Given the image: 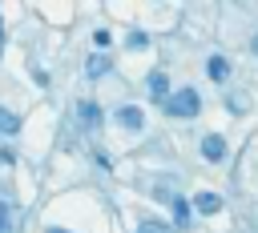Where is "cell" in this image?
<instances>
[{
    "instance_id": "obj_1",
    "label": "cell",
    "mask_w": 258,
    "mask_h": 233,
    "mask_svg": "<svg viewBox=\"0 0 258 233\" xmlns=\"http://www.w3.org/2000/svg\"><path fill=\"white\" fill-rule=\"evenodd\" d=\"M165 112H169V117H181V121L198 117V112H202V96H198V88H177V92H169Z\"/></svg>"
},
{
    "instance_id": "obj_2",
    "label": "cell",
    "mask_w": 258,
    "mask_h": 233,
    "mask_svg": "<svg viewBox=\"0 0 258 233\" xmlns=\"http://www.w3.org/2000/svg\"><path fill=\"white\" fill-rule=\"evenodd\" d=\"M113 117H117V125H125L129 133H141V129H145V112H141L137 104H121Z\"/></svg>"
},
{
    "instance_id": "obj_3",
    "label": "cell",
    "mask_w": 258,
    "mask_h": 233,
    "mask_svg": "<svg viewBox=\"0 0 258 233\" xmlns=\"http://www.w3.org/2000/svg\"><path fill=\"white\" fill-rule=\"evenodd\" d=\"M202 157L206 161H226V137L222 133H206L202 137Z\"/></svg>"
},
{
    "instance_id": "obj_4",
    "label": "cell",
    "mask_w": 258,
    "mask_h": 233,
    "mask_svg": "<svg viewBox=\"0 0 258 233\" xmlns=\"http://www.w3.org/2000/svg\"><path fill=\"white\" fill-rule=\"evenodd\" d=\"M202 217H214V213H222V197L218 193H210V189H202V193H194V201H189Z\"/></svg>"
},
{
    "instance_id": "obj_5",
    "label": "cell",
    "mask_w": 258,
    "mask_h": 233,
    "mask_svg": "<svg viewBox=\"0 0 258 233\" xmlns=\"http://www.w3.org/2000/svg\"><path fill=\"white\" fill-rule=\"evenodd\" d=\"M77 117H81V125H85L89 133H101V108H97L93 100H81V104H77Z\"/></svg>"
},
{
    "instance_id": "obj_6",
    "label": "cell",
    "mask_w": 258,
    "mask_h": 233,
    "mask_svg": "<svg viewBox=\"0 0 258 233\" xmlns=\"http://www.w3.org/2000/svg\"><path fill=\"white\" fill-rule=\"evenodd\" d=\"M206 76H210V80H230V60H226L222 52L206 56Z\"/></svg>"
},
{
    "instance_id": "obj_7",
    "label": "cell",
    "mask_w": 258,
    "mask_h": 233,
    "mask_svg": "<svg viewBox=\"0 0 258 233\" xmlns=\"http://www.w3.org/2000/svg\"><path fill=\"white\" fill-rule=\"evenodd\" d=\"M145 84H149V96H153V100H161V104L169 100V76H165V72H149Z\"/></svg>"
},
{
    "instance_id": "obj_8",
    "label": "cell",
    "mask_w": 258,
    "mask_h": 233,
    "mask_svg": "<svg viewBox=\"0 0 258 233\" xmlns=\"http://www.w3.org/2000/svg\"><path fill=\"white\" fill-rule=\"evenodd\" d=\"M20 133V117L12 108H0V137H16Z\"/></svg>"
},
{
    "instance_id": "obj_9",
    "label": "cell",
    "mask_w": 258,
    "mask_h": 233,
    "mask_svg": "<svg viewBox=\"0 0 258 233\" xmlns=\"http://www.w3.org/2000/svg\"><path fill=\"white\" fill-rule=\"evenodd\" d=\"M189 209H194V205H189L185 197H177V201H173V229H185V221H189Z\"/></svg>"
},
{
    "instance_id": "obj_10",
    "label": "cell",
    "mask_w": 258,
    "mask_h": 233,
    "mask_svg": "<svg viewBox=\"0 0 258 233\" xmlns=\"http://www.w3.org/2000/svg\"><path fill=\"white\" fill-rule=\"evenodd\" d=\"M0 233H16V217H12L8 201H0Z\"/></svg>"
},
{
    "instance_id": "obj_11",
    "label": "cell",
    "mask_w": 258,
    "mask_h": 233,
    "mask_svg": "<svg viewBox=\"0 0 258 233\" xmlns=\"http://www.w3.org/2000/svg\"><path fill=\"white\" fill-rule=\"evenodd\" d=\"M137 233H177V229H173V225H165V221H153V217H149V221H141V225H137Z\"/></svg>"
},
{
    "instance_id": "obj_12",
    "label": "cell",
    "mask_w": 258,
    "mask_h": 233,
    "mask_svg": "<svg viewBox=\"0 0 258 233\" xmlns=\"http://www.w3.org/2000/svg\"><path fill=\"white\" fill-rule=\"evenodd\" d=\"M226 108H230V112L238 117V112H246V108H250V100H246L242 92H230V96H226Z\"/></svg>"
},
{
    "instance_id": "obj_13",
    "label": "cell",
    "mask_w": 258,
    "mask_h": 233,
    "mask_svg": "<svg viewBox=\"0 0 258 233\" xmlns=\"http://www.w3.org/2000/svg\"><path fill=\"white\" fill-rule=\"evenodd\" d=\"M105 68H109V60L97 52V56H89V68H85V72H89V76H105Z\"/></svg>"
},
{
    "instance_id": "obj_14",
    "label": "cell",
    "mask_w": 258,
    "mask_h": 233,
    "mask_svg": "<svg viewBox=\"0 0 258 233\" xmlns=\"http://www.w3.org/2000/svg\"><path fill=\"white\" fill-rule=\"evenodd\" d=\"M125 44H129V48H149V36H145L141 28H133V32L125 36Z\"/></svg>"
},
{
    "instance_id": "obj_15",
    "label": "cell",
    "mask_w": 258,
    "mask_h": 233,
    "mask_svg": "<svg viewBox=\"0 0 258 233\" xmlns=\"http://www.w3.org/2000/svg\"><path fill=\"white\" fill-rule=\"evenodd\" d=\"M93 40H97V48H109V40H113V36H109L105 28H97V32H93Z\"/></svg>"
},
{
    "instance_id": "obj_16",
    "label": "cell",
    "mask_w": 258,
    "mask_h": 233,
    "mask_svg": "<svg viewBox=\"0 0 258 233\" xmlns=\"http://www.w3.org/2000/svg\"><path fill=\"white\" fill-rule=\"evenodd\" d=\"M48 233H69V229H60V225H48Z\"/></svg>"
},
{
    "instance_id": "obj_17",
    "label": "cell",
    "mask_w": 258,
    "mask_h": 233,
    "mask_svg": "<svg viewBox=\"0 0 258 233\" xmlns=\"http://www.w3.org/2000/svg\"><path fill=\"white\" fill-rule=\"evenodd\" d=\"M250 48H254V56H258V32H254V40H250Z\"/></svg>"
}]
</instances>
